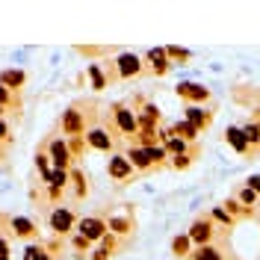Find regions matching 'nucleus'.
I'll use <instances>...</instances> for the list:
<instances>
[{
    "label": "nucleus",
    "instance_id": "f257e3e1",
    "mask_svg": "<svg viewBox=\"0 0 260 260\" xmlns=\"http://www.w3.org/2000/svg\"><path fill=\"white\" fill-rule=\"evenodd\" d=\"M112 122H116V130L122 136H128V139L139 136V118L128 104H112Z\"/></svg>",
    "mask_w": 260,
    "mask_h": 260
},
{
    "label": "nucleus",
    "instance_id": "f03ea898",
    "mask_svg": "<svg viewBox=\"0 0 260 260\" xmlns=\"http://www.w3.org/2000/svg\"><path fill=\"white\" fill-rule=\"evenodd\" d=\"M77 234L86 236L89 242H95V240H104L110 234V228H106V219H100V216H83L77 222Z\"/></svg>",
    "mask_w": 260,
    "mask_h": 260
},
{
    "label": "nucleus",
    "instance_id": "7ed1b4c3",
    "mask_svg": "<svg viewBox=\"0 0 260 260\" xmlns=\"http://www.w3.org/2000/svg\"><path fill=\"white\" fill-rule=\"evenodd\" d=\"M48 225H50V230L54 234H68L71 228L77 225V216H74V210L71 207H54L50 210V216H48Z\"/></svg>",
    "mask_w": 260,
    "mask_h": 260
},
{
    "label": "nucleus",
    "instance_id": "20e7f679",
    "mask_svg": "<svg viewBox=\"0 0 260 260\" xmlns=\"http://www.w3.org/2000/svg\"><path fill=\"white\" fill-rule=\"evenodd\" d=\"M62 133L65 136H86V118H83V110L80 106H68L62 112Z\"/></svg>",
    "mask_w": 260,
    "mask_h": 260
},
{
    "label": "nucleus",
    "instance_id": "39448f33",
    "mask_svg": "<svg viewBox=\"0 0 260 260\" xmlns=\"http://www.w3.org/2000/svg\"><path fill=\"white\" fill-rule=\"evenodd\" d=\"M48 157H50V162H54V168H62V172H68L71 168V148H68V142H62V139H50V145H48Z\"/></svg>",
    "mask_w": 260,
    "mask_h": 260
},
{
    "label": "nucleus",
    "instance_id": "423d86ee",
    "mask_svg": "<svg viewBox=\"0 0 260 260\" xmlns=\"http://www.w3.org/2000/svg\"><path fill=\"white\" fill-rule=\"evenodd\" d=\"M86 145L92 148V151H112V136L106 133V128H100V124H92V128H86Z\"/></svg>",
    "mask_w": 260,
    "mask_h": 260
},
{
    "label": "nucleus",
    "instance_id": "0eeeda50",
    "mask_svg": "<svg viewBox=\"0 0 260 260\" xmlns=\"http://www.w3.org/2000/svg\"><path fill=\"white\" fill-rule=\"evenodd\" d=\"M133 172H136V168L130 166V160L124 154H112V157L106 160V174H110L112 180H128Z\"/></svg>",
    "mask_w": 260,
    "mask_h": 260
},
{
    "label": "nucleus",
    "instance_id": "6e6552de",
    "mask_svg": "<svg viewBox=\"0 0 260 260\" xmlns=\"http://www.w3.org/2000/svg\"><path fill=\"white\" fill-rule=\"evenodd\" d=\"M174 92L184 98V100H190V104H204V100H210V89L207 86H201V83H180V86H174Z\"/></svg>",
    "mask_w": 260,
    "mask_h": 260
},
{
    "label": "nucleus",
    "instance_id": "1a4fd4ad",
    "mask_svg": "<svg viewBox=\"0 0 260 260\" xmlns=\"http://www.w3.org/2000/svg\"><path fill=\"white\" fill-rule=\"evenodd\" d=\"M116 68H118V77H122V80H128V77H139V74H142V60H139L136 54H118Z\"/></svg>",
    "mask_w": 260,
    "mask_h": 260
},
{
    "label": "nucleus",
    "instance_id": "9d476101",
    "mask_svg": "<svg viewBox=\"0 0 260 260\" xmlns=\"http://www.w3.org/2000/svg\"><path fill=\"white\" fill-rule=\"evenodd\" d=\"M190 240H192V246H210V240H213V222L210 219H198V222H192V228H190Z\"/></svg>",
    "mask_w": 260,
    "mask_h": 260
},
{
    "label": "nucleus",
    "instance_id": "9b49d317",
    "mask_svg": "<svg viewBox=\"0 0 260 260\" xmlns=\"http://www.w3.org/2000/svg\"><path fill=\"white\" fill-rule=\"evenodd\" d=\"M225 139H228V145L236 151V154H248V139H246V133H242V128H228L225 130Z\"/></svg>",
    "mask_w": 260,
    "mask_h": 260
},
{
    "label": "nucleus",
    "instance_id": "f8f14e48",
    "mask_svg": "<svg viewBox=\"0 0 260 260\" xmlns=\"http://www.w3.org/2000/svg\"><path fill=\"white\" fill-rule=\"evenodd\" d=\"M9 228H12V234L21 236V240H32V236H36V222L24 219V216H12V219H9Z\"/></svg>",
    "mask_w": 260,
    "mask_h": 260
},
{
    "label": "nucleus",
    "instance_id": "ddd939ff",
    "mask_svg": "<svg viewBox=\"0 0 260 260\" xmlns=\"http://www.w3.org/2000/svg\"><path fill=\"white\" fill-rule=\"evenodd\" d=\"M130 160V166L133 168H139V172H148L154 162H151V157H148V151L145 148H139V145H133V148H128V154H124Z\"/></svg>",
    "mask_w": 260,
    "mask_h": 260
},
{
    "label": "nucleus",
    "instance_id": "4468645a",
    "mask_svg": "<svg viewBox=\"0 0 260 260\" xmlns=\"http://www.w3.org/2000/svg\"><path fill=\"white\" fill-rule=\"evenodd\" d=\"M145 60L151 62V68H154L157 74H166V71H168V62H172L168 54H166V48H151V50L145 54Z\"/></svg>",
    "mask_w": 260,
    "mask_h": 260
},
{
    "label": "nucleus",
    "instance_id": "2eb2a0df",
    "mask_svg": "<svg viewBox=\"0 0 260 260\" xmlns=\"http://www.w3.org/2000/svg\"><path fill=\"white\" fill-rule=\"evenodd\" d=\"M162 148L168 151V157H184V154H192L190 142H186V139H180V136H174V133L162 142Z\"/></svg>",
    "mask_w": 260,
    "mask_h": 260
},
{
    "label": "nucleus",
    "instance_id": "dca6fc26",
    "mask_svg": "<svg viewBox=\"0 0 260 260\" xmlns=\"http://www.w3.org/2000/svg\"><path fill=\"white\" fill-rule=\"evenodd\" d=\"M24 80H27V77H24V71H18V68H12V71H3V74H0V86H3V89H9V92H12V89L18 92V89L24 86Z\"/></svg>",
    "mask_w": 260,
    "mask_h": 260
},
{
    "label": "nucleus",
    "instance_id": "f3484780",
    "mask_svg": "<svg viewBox=\"0 0 260 260\" xmlns=\"http://www.w3.org/2000/svg\"><path fill=\"white\" fill-rule=\"evenodd\" d=\"M186 122H192L198 130H204L210 124V112L201 110V106H195V104H190V106H186Z\"/></svg>",
    "mask_w": 260,
    "mask_h": 260
},
{
    "label": "nucleus",
    "instance_id": "a211bd4d",
    "mask_svg": "<svg viewBox=\"0 0 260 260\" xmlns=\"http://www.w3.org/2000/svg\"><path fill=\"white\" fill-rule=\"evenodd\" d=\"M172 133H174V136H180V139H186V142H192V139L198 136V133H201V130L195 128L192 122L180 118V122H174V124H172Z\"/></svg>",
    "mask_w": 260,
    "mask_h": 260
},
{
    "label": "nucleus",
    "instance_id": "6ab92c4d",
    "mask_svg": "<svg viewBox=\"0 0 260 260\" xmlns=\"http://www.w3.org/2000/svg\"><path fill=\"white\" fill-rule=\"evenodd\" d=\"M172 254H178V258H190V254H192V240H190V234H180V236L172 240Z\"/></svg>",
    "mask_w": 260,
    "mask_h": 260
},
{
    "label": "nucleus",
    "instance_id": "aec40b11",
    "mask_svg": "<svg viewBox=\"0 0 260 260\" xmlns=\"http://www.w3.org/2000/svg\"><path fill=\"white\" fill-rule=\"evenodd\" d=\"M192 260H225V254H222V248L219 246H201V248H195L192 252Z\"/></svg>",
    "mask_w": 260,
    "mask_h": 260
},
{
    "label": "nucleus",
    "instance_id": "412c9836",
    "mask_svg": "<svg viewBox=\"0 0 260 260\" xmlns=\"http://www.w3.org/2000/svg\"><path fill=\"white\" fill-rule=\"evenodd\" d=\"M68 174H71V184H74V198H86V192H89V184H86V174H83L80 168H71Z\"/></svg>",
    "mask_w": 260,
    "mask_h": 260
},
{
    "label": "nucleus",
    "instance_id": "4be33fe9",
    "mask_svg": "<svg viewBox=\"0 0 260 260\" xmlns=\"http://www.w3.org/2000/svg\"><path fill=\"white\" fill-rule=\"evenodd\" d=\"M106 228H110V234H128L130 228H133V222H130L128 216H110Z\"/></svg>",
    "mask_w": 260,
    "mask_h": 260
},
{
    "label": "nucleus",
    "instance_id": "5701e85b",
    "mask_svg": "<svg viewBox=\"0 0 260 260\" xmlns=\"http://www.w3.org/2000/svg\"><path fill=\"white\" fill-rule=\"evenodd\" d=\"M89 80H92V89H106V77H104V71H100V65L98 62H92L89 65Z\"/></svg>",
    "mask_w": 260,
    "mask_h": 260
},
{
    "label": "nucleus",
    "instance_id": "b1692460",
    "mask_svg": "<svg viewBox=\"0 0 260 260\" xmlns=\"http://www.w3.org/2000/svg\"><path fill=\"white\" fill-rule=\"evenodd\" d=\"M24 260H54V258H50V252L44 246H27L24 248Z\"/></svg>",
    "mask_w": 260,
    "mask_h": 260
},
{
    "label": "nucleus",
    "instance_id": "393cba45",
    "mask_svg": "<svg viewBox=\"0 0 260 260\" xmlns=\"http://www.w3.org/2000/svg\"><path fill=\"white\" fill-rule=\"evenodd\" d=\"M242 133H246L248 145L254 148V145L260 142V122H246V124H242Z\"/></svg>",
    "mask_w": 260,
    "mask_h": 260
},
{
    "label": "nucleus",
    "instance_id": "a878e982",
    "mask_svg": "<svg viewBox=\"0 0 260 260\" xmlns=\"http://www.w3.org/2000/svg\"><path fill=\"white\" fill-rule=\"evenodd\" d=\"M236 201H240L246 210H252V204H258V192H252L248 186H242V190L236 192Z\"/></svg>",
    "mask_w": 260,
    "mask_h": 260
},
{
    "label": "nucleus",
    "instance_id": "bb28decb",
    "mask_svg": "<svg viewBox=\"0 0 260 260\" xmlns=\"http://www.w3.org/2000/svg\"><path fill=\"white\" fill-rule=\"evenodd\" d=\"M145 151H148V157H151V162H154V166L166 162V157H168V151H166L162 145H151V148H145Z\"/></svg>",
    "mask_w": 260,
    "mask_h": 260
},
{
    "label": "nucleus",
    "instance_id": "cd10ccee",
    "mask_svg": "<svg viewBox=\"0 0 260 260\" xmlns=\"http://www.w3.org/2000/svg\"><path fill=\"white\" fill-rule=\"evenodd\" d=\"M166 54H168V60H180V62L192 60V54H190L186 48H166Z\"/></svg>",
    "mask_w": 260,
    "mask_h": 260
},
{
    "label": "nucleus",
    "instance_id": "c85d7f7f",
    "mask_svg": "<svg viewBox=\"0 0 260 260\" xmlns=\"http://www.w3.org/2000/svg\"><path fill=\"white\" fill-rule=\"evenodd\" d=\"M68 148H71V157H77V154H83V151H86L89 145H86V139H83V136H74Z\"/></svg>",
    "mask_w": 260,
    "mask_h": 260
},
{
    "label": "nucleus",
    "instance_id": "c756f323",
    "mask_svg": "<svg viewBox=\"0 0 260 260\" xmlns=\"http://www.w3.org/2000/svg\"><path fill=\"white\" fill-rule=\"evenodd\" d=\"M213 219L216 222H225V225H234V216L228 213L225 207H213Z\"/></svg>",
    "mask_w": 260,
    "mask_h": 260
},
{
    "label": "nucleus",
    "instance_id": "7c9ffc66",
    "mask_svg": "<svg viewBox=\"0 0 260 260\" xmlns=\"http://www.w3.org/2000/svg\"><path fill=\"white\" fill-rule=\"evenodd\" d=\"M71 246H74V248H77V252H89V246H92V242H89V240H86V236H80V234H77V236H74V240H71Z\"/></svg>",
    "mask_w": 260,
    "mask_h": 260
},
{
    "label": "nucleus",
    "instance_id": "2f4dec72",
    "mask_svg": "<svg viewBox=\"0 0 260 260\" xmlns=\"http://www.w3.org/2000/svg\"><path fill=\"white\" fill-rule=\"evenodd\" d=\"M190 162H192V154H184V157H172V166H174V168H186Z\"/></svg>",
    "mask_w": 260,
    "mask_h": 260
},
{
    "label": "nucleus",
    "instance_id": "473e14b6",
    "mask_svg": "<svg viewBox=\"0 0 260 260\" xmlns=\"http://www.w3.org/2000/svg\"><path fill=\"white\" fill-rule=\"evenodd\" d=\"M0 260H12V254H9V240L6 236H0Z\"/></svg>",
    "mask_w": 260,
    "mask_h": 260
},
{
    "label": "nucleus",
    "instance_id": "72a5a7b5",
    "mask_svg": "<svg viewBox=\"0 0 260 260\" xmlns=\"http://www.w3.org/2000/svg\"><path fill=\"white\" fill-rule=\"evenodd\" d=\"M246 186H248V190H252V192H258V195H260V174H252V178H248V184H246Z\"/></svg>",
    "mask_w": 260,
    "mask_h": 260
},
{
    "label": "nucleus",
    "instance_id": "f704fd0d",
    "mask_svg": "<svg viewBox=\"0 0 260 260\" xmlns=\"http://www.w3.org/2000/svg\"><path fill=\"white\" fill-rule=\"evenodd\" d=\"M9 104H12V92L0 86V106H9Z\"/></svg>",
    "mask_w": 260,
    "mask_h": 260
},
{
    "label": "nucleus",
    "instance_id": "c9c22d12",
    "mask_svg": "<svg viewBox=\"0 0 260 260\" xmlns=\"http://www.w3.org/2000/svg\"><path fill=\"white\" fill-rule=\"evenodd\" d=\"M106 258H110V252H106L104 246H100V248H98L95 254H92V260H106Z\"/></svg>",
    "mask_w": 260,
    "mask_h": 260
},
{
    "label": "nucleus",
    "instance_id": "e433bc0d",
    "mask_svg": "<svg viewBox=\"0 0 260 260\" xmlns=\"http://www.w3.org/2000/svg\"><path fill=\"white\" fill-rule=\"evenodd\" d=\"M6 133H9V128H6V122L0 118V139H6Z\"/></svg>",
    "mask_w": 260,
    "mask_h": 260
},
{
    "label": "nucleus",
    "instance_id": "4c0bfd02",
    "mask_svg": "<svg viewBox=\"0 0 260 260\" xmlns=\"http://www.w3.org/2000/svg\"><path fill=\"white\" fill-rule=\"evenodd\" d=\"M3 110H6V106H0V116H3Z\"/></svg>",
    "mask_w": 260,
    "mask_h": 260
},
{
    "label": "nucleus",
    "instance_id": "58836bf2",
    "mask_svg": "<svg viewBox=\"0 0 260 260\" xmlns=\"http://www.w3.org/2000/svg\"><path fill=\"white\" fill-rule=\"evenodd\" d=\"M258 148H260V142H258Z\"/></svg>",
    "mask_w": 260,
    "mask_h": 260
}]
</instances>
